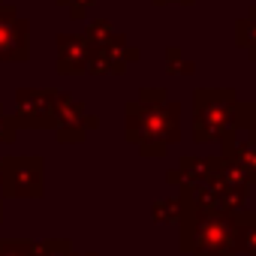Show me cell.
Here are the masks:
<instances>
[{
  "label": "cell",
  "mask_w": 256,
  "mask_h": 256,
  "mask_svg": "<svg viewBox=\"0 0 256 256\" xmlns=\"http://www.w3.org/2000/svg\"><path fill=\"white\" fill-rule=\"evenodd\" d=\"M28 58V22L12 6H0V60Z\"/></svg>",
  "instance_id": "1"
},
{
  "label": "cell",
  "mask_w": 256,
  "mask_h": 256,
  "mask_svg": "<svg viewBox=\"0 0 256 256\" xmlns=\"http://www.w3.org/2000/svg\"><path fill=\"white\" fill-rule=\"evenodd\" d=\"M58 52H60V64H58V70H60V72H78L82 66H88L94 46L88 42V36H78V34H60V36H58Z\"/></svg>",
  "instance_id": "2"
},
{
  "label": "cell",
  "mask_w": 256,
  "mask_h": 256,
  "mask_svg": "<svg viewBox=\"0 0 256 256\" xmlns=\"http://www.w3.org/2000/svg\"><path fill=\"white\" fill-rule=\"evenodd\" d=\"M238 42L241 46H256V10H253V18H244L238 22Z\"/></svg>",
  "instance_id": "3"
},
{
  "label": "cell",
  "mask_w": 256,
  "mask_h": 256,
  "mask_svg": "<svg viewBox=\"0 0 256 256\" xmlns=\"http://www.w3.org/2000/svg\"><path fill=\"white\" fill-rule=\"evenodd\" d=\"M60 4H66V6H70V12H72L76 18H82V12L90 6V0H60Z\"/></svg>",
  "instance_id": "4"
},
{
  "label": "cell",
  "mask_w": 256,
  "mask_h": 256,
  "mask_svg": "<svg viewBox=\"0 0 256 256\" xmlns=\"http://www.w3.org/2000/svg\"><path fill=\"white\" fill-rule=\"evenodd\" d=\"M157 4H190V0H157Z\"/></svg>",
  "instance_id": "5"
}]
</instances>
